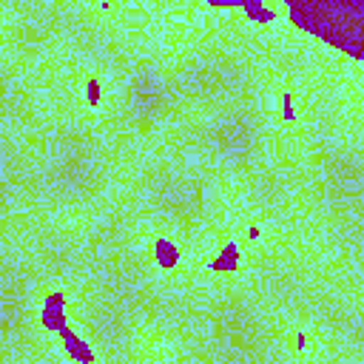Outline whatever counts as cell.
Wrapping results in <instances>:
<instances>
[{
  "mask_svg": "<svg viewBox=\"0 0 364 364\" xmlns=\"http://www.w3.org/2000/svg\"><path fill=\"white\" fill-rule=\"evenodd\" d=\"M40 321L51 333H60L68 324V301H65V293L63 290H54V293L46 296V304L40 310Z\"/></svg>",
  "mask_w": 364,
  "mask_h": 364,
  "instance_id": "obj_1",
  "label": "cell"
},
{
  "mask_svg": "<svg viewBox=\"0 0 364 364\" xmlns=\"http://www.w3.org/2000/svg\"><path fill=\"white\" fill-rule=\"evenodd\" d=\"M60 338H63V350H65L77 364H94V350H91L68 324L60 330Z\"/></svg>",
  "mask_w": 364,
  "mask_h": 364,
  "instance_id": "obj_2",
  "label": "cell"
},
{
  "mask_svg": "<svg viewBox=\"0 0 364 364\" xmlns=\"http://www.w3.org/2000/svg\"><path fill=\"white\" fill-rule=\"evenodd\" d=\"M154 259H156V264L162 270H176L179 262H182V250L168 236H156L154 239Z\"/></svg>",
  "mask_w": 364,
  "mask_h": 364,
  "instance_id": "obj_3",
  "label": "cell"
},
{
  "mask_svg": "<svg viewBox=\"0 0 364 364\" xmlns=\"http://www.w3.org/2000/svg\"><path fill=\"white\" fill-rule=\"evenodd\" d=\"M239 253H242V250H239L236 245H225V247L208 262V267L216 270V273H233V270L239 267V259H242Z\"/></svg>",
  "mask_w": 364,
  "mask_h": 364,
  "instance_id": "obj_4",
  "label": "cell"
},
{
  "mask_svg": "<svg viewBox=\"0 0 364 364\" xmlns=\"http://www.w3.org/2000/svg\"><path fill=\"white\" fill-rule=\"evenodd\" d=\"M282 117H284V119H293V97H290V94L282 97Z\"/></svg>",
  "mask_w": 364,
  "mask_h": 364,
  "instance_id": "obj_5",
  "label": "cell"
}]
</instances>
